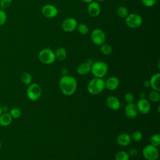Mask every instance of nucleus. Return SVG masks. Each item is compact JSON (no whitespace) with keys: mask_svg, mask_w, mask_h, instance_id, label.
<instances>
[{"mask_svg":"<svg viewBox=\"0 0 160 160\" xmlns=\"http://www.w3.org/2000/svg\"><path fill=\"white\" fill-rule=\"evenodd\" d=\"M131 135L126 132H122L119 134L116 138V142L121 146H127L131 142Z\"/></svg>","mask_w":160,"mask_h":160,"instance_id":"16","label":"nucleus"},{"mask_svg":"<svg viewBox=\"0 0 160 160\" xmlns=\"http://www.w3.org/2000/svg\"><path fill=\"white\" fill-rule=\"evenodd\" d=\"M149 99L152 102H158L160 99V94L159 91L152 90L149 94Z\"/></svg>","mask_w":160,"mask_h":160,"instance_id":"22","label":"nucleus"},{"mask_svg":"<svg viewBox=\"0 0 160 160\" xmlns=\"http://www.w3.org/2000/svg\"><path fill=\"white\" fill-rule=\"evenodd\" d=\"M12 118L9 113H2L0 115V126L6 127L9 126L12 122Z\"/></svg>","mask_w":160,"mask_h":160,"instance_id":"19","label":"nucleus"},{"mask_svg":"<svg viewBox=\"0 0 160 160\" xmlns=\"http://www.w3.org/2000/svg\"><path fill=\"white\" fill-rule=\"evenodd\" d=\"M12 0H0V7L2 9H5L10 6Z\"/></svg>","mask_w":160,"mask_h":160,"instance_id":"32","label":"nucleus"},{"mask_svg":"<svg viewBox=\"0 0 160 160\" xmlns=\"http://www.w3.org/2000/svg\"><path fill=\"white\" fill-rule=\"evenodd\" d=\"M88 12L91 17L95 18L98 16L101 12V7L98 2L95 1L89 2L88 6Z\"/></svg>","mask_w":160,"mask_h":160,"instance_id":"14","label":"nucleus"},{"mask_svg":"<svg viewBox=\"0 0 160 160\" xmlns=\"http://www.w3.org/2000/svg\"><path fill=\"white\" fill-rule=\"evenodd\" d=\"M143 86L144 87H145L146 88H148L150 87V84H149V81L148 80H146L144 81V82H143Z\"/></svg>","mask_w":160,"mask_h":160,"instance_id":"37","label":"nucleus"},{"mask_svg":"<svg viewBox=\"0 0 160 160\" xmlns=\"http://www.w3.org/2000/svg\"><path fill=\"white\" fill-rule=\"evenodd\" d=\"M131 140L135 141V142H139L141 141L142 139V134L139 131H134L132 132L131 135Z\"/></svg>","mask_w":160,"mask_h":160,"instance_id":"28","label":"nucleus"},{"mask_svg":"<svg viewBox=\"0 0 160 160\" xmlns=\"http://www.w3.org/2000/svg\"><path fill=\"white\" fill-rule=\"evenodd\" d=\"M41 12L45 17L48 18H53L57 16L58 10L54 5L46 4L42 8Z\"/></svg>","mask_w":160,"mask_h":160,"instance_id":"11","label":"nucleus"},{"mask_svg":"<svg viewBox=\"0 0 160 160\" xmlns=\"http://www.w3.org/2000/svg\"><path fill=\"white\" fill-rule=\"evenodd\" d=\"M124 100L126 101V102L127 103L134 102V95L131 92H126L125 94V95H124Z\"/></svg>","mask_w":160,"mask_h":160,"instance_id":"31","label":"nucleus"},{"mask_svg":"<svg viewBox=\"0 0 160 160\" xmlns=\"http://www.w3.org/2000/svg\"><path fill=\"white\" fill-rule=\"evenodd\" d=\"M142 156L146 160H157L159 157V152L157 147L148 144L144 147Z\"/></svg>","mask_w":160,"mask_h":160,"instance_id":"6","label":"nucleus"},{"mask_svg":"<svg viewBox=\"0 0 160 160\" xmlns=\"http://www.w3.org/2000/svg\"><path fill=\"white\" fill-rule=\"evenodd\" d=\"M61 74H62V76L69 75V74H68V73H69V70H68V69L66 68H63L61 69Z\"/></svg>","mask_w":160,"mask_h":160,"instance_id":"35","label":"nucleus"},{"mask_svg":"<svg viewBox=\"0 0 160 160\" xmlns=\"http://www.w3.org/2000/svg\"><path fill=\"white\" fill-rule=\"evenodd\" d=\"M115 160H129V156L125 151H119L115 154Z\"/></svg>","mask_w":160,"mask_h":160,"instance_id":"21","label":"nucleus"},{"mask_svg":"<svg viewBox=\"0 0 160 160\" xmlns=\"http://www.w3.org/2000/svg\"><path fill=\"white\" fill-rule=\"evenodd\" d=\"M98 1H99V2H103V1H104L105 0H97Z\"/></svg>","mask_w":160,"mask_h":160,"instance_id":"41","label":"nucleus"},{"mask_svg":"<svg viewBox=\"0 0 160 160\" xmlns=\"http://www.w3.org/2000/svg\"><path fill=\"white\" fill-rule=\"evenodd\" d=\"M125 22L126 25L130 28H139L142 23V17L136 13H131L126 18Z\"/></svg>","mask_w":160,"mask_h":160,"instance_id":"7","label":"nucleus"},{"mask_svg":"<svg viewBox=\"0 0 160 160\" xmlns=\"http://www.w3.org/2000/svg\"><path fill=\"white\" fill-rule=\"evenodd\" d=\"M100 51L104 55H109L112 51V47L108 44H103L100 46Z\"/></svg>","mask_w":160,"mask_h":160,"instance_id":"25","label":"nucleus"},{"mask_svg":"<svg viewBox=\"0 0 160 160\" xmlns=\"http://www.w3.org/2000/svg\"><path fill=\"white\" fill-rule=\"evenodd\" d=\"M91 38L93 43L97 46H101L104 44L106 41V35L104 32L99 28L94 29L91 34Z\"/></svg>","mask_w":160,"mask_h":160,"instance_id":"8","label":"nucleus"},{"mask_svg":"<svg viewBox=\"0 0 160 160\" xmlns=\"http://www.w3.org/2000/svg\"><path fill=\"white\" fill-rule=\"evenodd\" d=\"M26 94L28 99L31 101H37L41 96L42 89L41 86L37 83L31 84L27 89Z\"/></svg>","mask_w":160,"mask_h":160,"instance_id":"5","label":"nucleus"},{"mask_svg":"<svg viewBox=\"0 0 160 160\" xmlns=\"http://www.w3.org/2000/svg\"><path fill=\"white\" fill-rule=\"evenodd\" d=\"M77 21L73 18H68L65 19L62 22V29L64 31L71 32L74 31L78 26Z\"/></svg>","mask_w":160,"mask_h":160,"instance_id":"9","label":"nucleus"},{"mask_svg":"<svg viewBox=\"0 0 160 160\" xmlns=\"http://www.w3.org/2000/svg\"><path fill=\"white\" fill-rule=\"evenodd\" d=\"M117 14L119 17L122 18H126L129 14V12L128 9L124 6H120L117 9L116 11Z\"/></svg>","mask_w":160,"mask_h":160,"instance_id":"24","label":"nucleus"},{"mask_svg":"<svg viewBox=\"0 0 160 160\" xmlns=\"http://www.w3.org/2000/svg\"><path fill=\"white\" fill-rule=\"evenodd\" d=\"M1 110H2V112L6 113V112H8V111L9 110V108L7 106H3L1 107Z\"/></svg>","mask_w":160,"mask_h":160,"instance_id":"36","label":"nucleus"},{"mask_svg":"<svg viewBox=\"0 0 160 160\" xmlns=\"http://www.w3.org/2000/svg\"><path fill=\"white\" fill-rule=\"evenodd\" d=\"M105 89V81L99 78L92 79L88 84L87 89L89 93L92 95L100 94Z\"/></svg>","mask_w":160,"mask_h":160,"instance_id":"2","label":"nucleus"},{"mask_svg":"<svg viewBox=\"0 0 160 160\" xmlns=\"http://www.w3.org/2000/svg\"><path fill=\"white\" fill-rule=\"evenodd\" d=\"M7 18H8V16L6 12L2 9H0V26L5 24L7 20Z\"/></svg>","mask_w":160,"mask_h":160,"instance_id":"30","label":"nucleus"},{"mask_svg":"<svg viewBox=\"0 0 160 160\" xmlns=\"http://www.w3.org/2000/svg\"><path fill=\"white\" fill-rule=\"evenodd\" d=\"M39 60L44 64H51L55 60V54L50 48H45L41 50L38 54Z\"/></svg>","mask_w":160,"mask_h":160,"instance_id":"4","label":"nucleus"},{"mask_svg":"<svg viewBox=\"0 0 160 160\" xmlns=\"http://www.w3.org/2000/svg\"><path fill=\"white\" fill-rule=\"evenodd\" d=\"M119 85V79L116 76H111L105 81V88L109 91L116 89Z\"/></svg>","mask_w":160,"mask_h":160,"instance_id":"15","label":"nucleus"},{"mask_svg":"<svg viewBox=\"0 0 160 160\" xmlns=\"http://www.w3.org/2000/svg\"><path fill=\"white\" fill-rule=\"evenodd\" d=\"M1 142L0 141V149H1Z\"/></svg>","mask_w":160,"mask_h":160,"instance_id":"42","label":"nucleus"},{"mask_svg":"<svg viewBox=\"0 0 160 160\" xmlns=\"http://www.w3.org/2000/svg\"><path fill=\"white\" fill-rule=\"evenodd\" d=\"M108 107L114 111L118 110L121 107V102L119 99L114 96H109L106 101Z\"/></svg>","mask_w":160,"mask_h":160,"instance_id":"13","label":"nucleus"},{"mask_svg":"<svg viewBox=\"0 0 160 160\" xmlns=\"http://www.w3.org/2000/svg\"><path fill=\"white\" fill-rule=\"evenodd\" d=\"M136 105L138 112L142 114H147L151 111L150 102L146 98L139 99Z\"/></svg>","mask_w":160,"mask_h":160,"instance_id":"10","label":"nucleus"},{"mask_svg":"<svg viewBox=\"0 0 160 160\" xmlns=\"http://www.w3.org/2000/svg\"><path fill=\"white\" fill-rule=\"evenodd\" d=\"M2 110H1V106H0V115L2 114Z\"/></svg>","mask_w":160,"mask_h":160,"instance_id":"40","label":"nucleus"},{"mask_svg":"<svg viewBox=\"0 0 160 160\" xmlns=\"http://www.w3.org/2000/svg\"><path fill=\"white\" fill-rule=\"evenodd\" d=\"M21 80L22 83L26 85H29L32 82V76L27 72H23L21 76Z\"/></svg>","mask_w":160,"mask_h":160,"instance_id":"23","label":"nucleus"},{"mask_svg":"<svg viewBox=\"0 0 160 160\" xmlns=\"http://www.w3.org/2000/svg\"><path fill=\"white\" fill-rule=\"evenodd\" d=\"M9 114H11V116L12 118L18 119L21 115V111L18 108H12L10 110V113Z\"/></svg>","mask_w":160,"mask_h":160,"instance_id":"29","label":"nucleus"},{"mask_svg":"<svg viewBox=\"0 0 160 160\" xmlns=\"http://www.w3.org/2000/svg\"><path fill=\"white\" fill-rule=\"evenodd\" d=\"M81 1L84 2H86V3H89V2H92V1H93V0H81Z\"/></svg>","mask_w":160,"mask_h":160,"instance_id":"39","label":"nucleus"},{"mask_svg":"<svg viewBox=\"0 0 160 160\" xmlns=\"http://www.w3.org/2000/svg\"><path fill=\"white\" fill-rule=\"evenodd\" d=\"M54 54H55L56 59H58V61L64 60L65 58H66V55H67V52H66L65 48H64L62 47L58 48L56 50Z\"/></svg>","mask_w":160,"mask_h":160,"instance_id":"20","label":"nucleus"},{"mask_svg":"<svg viewBox=\"0 0 160 160\" xmlns=\"http://www.w3.org/2000/svg\"><path fill=\"white\" fill-rule=\"evenodd\" d=\"M150 87L152 90L159 91H160V74L156 73L153 74L149 80Z\"/></svg>","mask_w":160,"mask_h":160,"instance_id":"17","label":"nucleus"},{"mask_svg":"<svg viewBox=\"0 0 160 160\" xmlns=\"http://www.w3.org/2000/svg\"><path fill=\"white\" fill-rule=\"evenodd\" d=\"M108 71V64L102 61L94 62L91 66V71L95 78H102Z\"/></svg>","mask_w":160,"mask_h":160,"instance_id":"3","label":"nucleus"},{"mask_svg":"<svg viewBox=\"0 0 160 160\" xmlns=\"http://www.w3.org/2000/svg\"><path fill=\"white\" fill-rule=\"evenodd\" d=\"M77 86V81L72 76H64L59 79V89L65 96H71L76 91Z\"/></svg>","mask_w":160,"mask_h":160,"instance_id":"1","label":"nucleus"},{"mask_svg":"<svg viewBox=\"0 0 160 160\" xmlns=\"http://www.w3.org/2000/svg\"><path fill=\"white\" fill-rule=\"evenodd\" d=\"M77 29L78 31V32L82 34V35H85L86 34H88V31H89V28H88V26L84 24V23H79V24H78V26H77Z\"/></svg>","mask_w":160,"mask_h":160,"instance_id":"26","label":"nucleus"},{"mask_svg":"<svg viewBox=\"0 0 160 160\" xmlns=\"http://www.w3.org/2000/svg\"><path fill=\"white\" fill-rule=\"evenodd\" d=\"M157 0H142V4L146 7H152L156 4Z\"/></svg>","mask_w":160,"mask_h":160,"instance_id":"33","label":"nucleus"},{"mask_svg":"<svg viewBox=\"0 0 160 160\" xmlns=\"http://www.w3.org/2000/svg\"><path fill=\"white\" fill-rule=\"evenodd\" d=\"M150 142H151V144L156 146V147H158L160 145V135L159 134H153L150 139Z\"/></svg>","mask_w":160,"mask_h":160,"instance_id":"27","label":"nucleus"},{"mask_svg":"<svg viewBox=\"0 0 160 160\" xmlns=\"http://www.w3.org/2000/svg\"><path fill=\"white\" fill-rule=\"evenodd\" d=\"M91 66L86 61L82 62L77 67V72L80 75H86L91 71Z\"/></svg>","mask_w":160,"mask_h":160,"instance_id":"18","label":"nucleus"},{"mask_svg":"<svg viewBox=\"0 0 160 160\" xmlns=\"http://www.w3.org/2000/svg\"><path fill=\"white\" fill-rule=\"evenodd\" d=\"M129 157H135L138 155V151L137 149L136 148H131L129 150V151L128 152Z\"/></svg>","mask_w":160,"mask_h":160,"instance_id":"34","label":"nucleus"},{"mask_svg":"<svg viewBox=\"0 0 160 160\" xmlns=\"http://www.w3.org/2000/svg\"><path fill=\"white\" fill-rule=\"evenodd\" d=\"M124 112L126 116L128 118L131 119L136 118L138 114V111L136 104H134V102L127 103L124 109Z\"/></svg>","mask_w":160,"mask_h":160,"instance_id":"12","label":"nucleus"},{"mask_svg":"<svg viewBox=\"0 0 160 160\" xmlns=\"http://www.w3.org/2000/svg\"><path fill=\"white\" fill-rule=\"evenodd\" d=\"M140 99H145L146 98V94L144 92H141L139 94Z\"/></svg>","mask_w":160,"mask_h":160,"instance_id":"38","label":"nucleus"}]
</instances>
